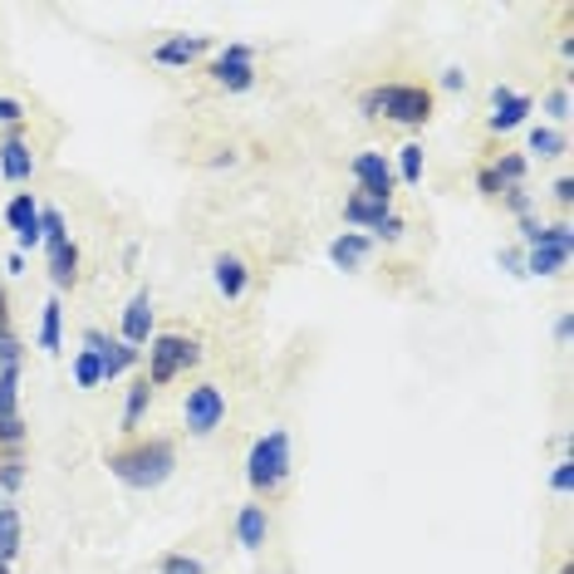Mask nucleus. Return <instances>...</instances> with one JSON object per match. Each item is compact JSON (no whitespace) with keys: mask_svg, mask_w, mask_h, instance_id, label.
Segmentation results:
<instances>
[{"mask_svg":"<svg viewBox=\"0 0 574 574\" xmlns=\"http://www.w3.org/2000/svg\"><path fill=\"white\" fill-rule=\"evenodd\" d=\"M158 334V309H153V290H133V300L123 305V319H119V339L133 344V349H148V339Z\"/></svg>","mask_w":574,"mask_h":574,"instance_id":"nucleus-9","label":"nucleus"},{"mask_svg":"<svg viewBox=\"0 0 574 574\" xmlns=\"http://www.w3.org/2000/svg\"><path fill=\"white\" fill-rule=\"evenodd\" d=\"M206 167H236V148H216L212 158H206Z\"/></svg>","mask_w":574,"mask_h":574,"instance_id":"nucleus-42","label":"nucleus"},{"mask_svg":"<svg viewBox=\"0 0 574 574\" xmlns=\"http://www.w3.org/2000/svg\"><path fill=\"white\" fill-rule=\"evenodd\" d=\"M30 466H25V452H0V496H15L25 486Z\"/></svg>","mask_w":574,"mask_h":574,"instance_id":"nucleus-25","label":"nucleus"},{"mask_svg":"<svg viewBox=\"0 0 574 574\" xmlns=\"http://www.w3.org/2000/svg\"><path fill=\"white\" fill-rule=\"evenodd\" d=\"M550 192H555V202L565 206V212H570V206H574V177H560V182L550 187Z\"/></svg>","mask_w":574,"mask_h":574,"instance_id":"nucleus-41","label":"nucleus"},{"mask_svg":"<svg viewBox=\"0 0 574 574\" xmlns=\"http://www.w3.org/2000/svg\"><path fill=\"white\" fill-rule=\"evenodd\" d=\"M0 574H10V565H0Z\"/></svg>","mask_w":574,"mask_h":574,"instance_id":"nucleus-48","label":"nucleus"},{"mask_svg":"<svg viewBox=\"0 0 574 574\" xmlns=\"http://www.w3.org/2000/svg\"><path fill=\"white\" fill-rule=\"evenodd\" d=\"M423 172H427L423 143H403V148H398V162H393V177H398L403 187H423Z\"/></svg>","mask_w":574,"mask_h":574,"instance_id":"nucleus-23","label":"nucleus"},{"mask_svg":"<svg viewBox=\"0 0 574 574\" xmlns=\"http://www.w3.org/2000/svg\"><path fill=\"white\" fill-rule=\"evenodd\" d=\"M158 574H206V565L196 555H187V550H167L158 560Z\"/></svg>","mask_w":574,"mask_h":574,"instance_id":"nucleus-33","label":"nucleus"},{"mask_svg":"<svg viewBox=\"0 0 574 574\" xmlns=\"http://www.w3.org/2000/svg\"><path fill=\"white\" fill-rule=\"evenodd\" d=\"M0 172H5L10 187H25L35 177V153H30L25 128H5V138H0Z\"/></svg>","mask_w":574,"mask_h":574,"instance_id":"nucleus-12","label":"nucleus"},{"mask_svg":"<svg viewBox=\"0 0 574 574\" xmlns=\"http://www.w3.org/2000/svg\"><path fill=\"white\" fill-rule=\"evenodd\" d=\"M0 290H5V270H0Z\"/></svg>","mask_w":574,"mask_h":574,"instance_id":"nucleus-47","label":"nucleus"},{"mask_svg":"<svg viewBox=\"0 0 574 574\" xmlns=\"http://www.w3.org/2000/svg\"><path fill=\"white\" fill-rule=\"evenodd\" d=\"M109 476L128 492H158L177 476V442L172 437H128L123 447L109 452Z\"/></svg>","mask_w":574,"mask_h":574,"instance_id":"nucleus-1","label":"nucleus"},{"mask_svg":"<svg viewBox=\"0 0 574 574\" xmlns=\"http://www.w3.org/2000/svg\"><path fill=\"white\" fill-rule=\"evenodd\" d=\"M206 75H212V83L226 93H250L256 89V49L250 45H222L212 55V65H206Z\"/></svg>","mask_w":574,"mask_h":574,"instance_id":"nucleus-8","label":"nucleus"},{"mask_svg":"<svg viewBox=\"0 0 574 574\" xmlns=\"http://www.w3.org/2000/svg\"><path fill=\"white\" fill-rule=\"evenodd\" d=\"M0 270H5V275H25V256H20V250H15V256H5V260H0Z\"/></svg>","mask_w":574,"mask_h":574,"instance_id":"nucleus-43","label":"nucleus"},{"mask_svg":"<svg viewBox=\"0 0 574 574\" xmlns=\"http://www.w3.org/2000/svg\"><path fill=\"white\" fill-rule=\"evenodd\" d=\"M496 202L506 206V212L516 216V222H520V216H536V196H530V187H506V192H500Z\"/></svg>","mask_w":574,"mask_h":574,"instance_id":"nucleus-31","label":"nucleus"},{"mask_svg":"<svg viewBox=\"0 0 574 574\" xmlns=\"http://www.w3.org/2000/svg\"><path fill=\"white\" fill-rule=\"evenodd\" d=\"M530 113H536V99H530V93H516L510 83H496V89H492V119H486V128H492V133H516Z\"/></svg>","mask_w":574,"mask_h":574,"instance_id":"nucleus-11","label":"nucleus"},{"mask_svg":"<svg viewBox=\"0 0 574 574\" xmlns=\"http://www.w3.org/2000/svg\"><path fill=\"white\" fill-rule=\"evenodd\" d=\"M0 417H20V369H0Z\"/></svg>","mask_w":574,"mask_h":574,"instance_id":"nucleus-30","label":"nucleus"},{"mask_svg":"<svg viewBox=\"0 0 574 574\" xmlns=\"http://www.w3.org/2000/svg\"><path fill=\"white\" fill-rule=\"evenodd\" d=\"M182 423H187V437H196V442H206V437L216 432V427L226 423V393L216 389V383H192L182 398Z\"/></svg>","mask_w":574,"mask_h":574,"instance_id":"nucleus-5","label":"nucleus"},{"mask_svg":"<svg viewBox=\"0 0 574 574\" xmlns=\"http://www.w3.org/2000/svg\"><path fill=\"white\" fill-rule=\"evenodd\" d=\"M196 363H202V339H196V334L158 329L148 339V349H143V379H148L153 389H167V383H177L187 369H196Z\"/></svg>","mask_w":574,"mask_h":574,"instance_id":"nucleus-3","label":"nucleus"},{"mask_svg":"<svg viewBox=\"0 0 574 574\" xmlns=\"http://www.w3.org/2000/svg\"><path fill=\"white\" fill-rule=\"evenodd\" d=\"M79 344L89 353H99V369H103V383H119L123 373L143 369V349H133V344H123L119 334H103L99 325H89L79 334Z\"/></svg>","mask_w":574,"mask_h":574,"instance_id":"nucleus-6","label":"nucleus"},{"mask_svg":"<svg viewBox=\"0 0 574 574\" xmlns=\"http://www.w3.org/2000/svg\"><path fill=\"white\" fill-rule=\"evenodd\" d=\"M565 266H570V250H555V246H536V250H526V275H536V280H555V275H565Z\"/></svg>","mask_w":574,"mask_h":574,"instance_id":"nucleus-22","label":"nucleus"},{"mask_svg":"<svg viewBox=\"0 0 574 574\" xmlns=\"http://www.w3.org/2000/svg\"><path fill=\"white\" fill-rule=\"evenodd\" d=\"M492 172H496L500 187H526L530 162H526V153H500V158L492 162Z\"/></svg>","mask_w":574,"mask_h":574,"instance_id":"nucleus-26","label":"nucleus"},{"mask_svg":"<svg viewBox=\"0 0 574 574\" xmlns=\"http://www.w3.org/2000/svg\"><path fill=\"white\" fill-rule=\"evenodd\" d=\"M349 177H353V192L363 196H379V202H393L398 192V177H393V158L379 148H363L349 158Z\"/></svg>","mask_w":574,"mask_h":574,"instance_id":"nucleus-7","label":"nucleus"},{"mask_svg":"<svg viewBox=\"0 0 574 574\" xmlns=\"http://www.w3.org/2000/svg\"><path fill=\"white\" fill-rule=\"evenodd\" d=\"M0 329H15V325H10V295H5V290H0Z\"/></svg>","mask_w":574,"mask_h":574,"instance_id":"nucleus-45","label":"nucleus"},{"mask_svg":"<svg viewBox=\"0 0 574 574\" xmlns=\"http://www.w3.org/2000/svg\"><path fill=\"white\" fill-rule=\"evenodd\" d=\"M25 119H30L25 103L10 99V93H0V123H5V128H25Z\"/></svg>","mask_w":574,"mask_h":574,"instance_id":"nucleus-37","label":"nucleus"},{"mask_svg":"<svg viewBox=\"0 0 574 574\" xmlns=\"http://www.w3.org/2000/svg\"><path fill=\"white\" fill-rule=\"evenodd\" d=\"M40 349L45 353L65 349V305H59V295H49L45 309H40Z\"/></svg>","mask_w":574,"mask_h":574,"instance_id":"nucleus-21","label":"nucleus"},{"mask_svg":"<svg viewBox=\"0 0 574 574\" xmlns=\"http://www.w3.org/2000/svg\"><path fill=\"white\" fill-rule=\"evenodd\" d=\"M148 403H153V383L138 373V379L128 383V393H123V417H119V432H123V437H138Z\"/></svg>","mask_w":574,"mask_h":574,"instance_id":"nucleus-20","label":"nucleus"},{"mask_svg":"<svg viewBox=\"0 0 574 574\" xmlns=\"http://www.w3.org/2000/svg\"><path fill=\"white\" fill-rule=\"evenodd\" d=\"M403 232H408V222H403L398 212H389V216H383V222L369 232V241H383V246H393V241H403Z\"/></svg>","mask_w":574,"mask_h":574,"instance_id":"nucleus-35","label":"nucleus"},{"mask_svg":"<svg viewBox=\"0 0 574 574\" xmlns=\"http://www.w3.org/2000/svg\"><path fill=\"white\" fill-rule=\"evenodd\" d=\"M545 113H550V128H565L570 113H574V99H570V83H560V89L545 93Z\"/></svg>","mask_w":574,"mask_h":574,"instance_id":"nucleus-29","label":"nucleus"},{"mask_svg":"<svg viewBox=\"0 0 574 574\" xmlns=\"http://www.w3.org/2000/svg\"><path fill=\"white\" fill-rule=\"evenodd\" d=\"M5 226L15 232L20 256L35 250V246H45V236H40V202H35V192H15V196H10V202H5Z\"/></svg>","mask_w":574,"mask_h":574,"instance_id":"nucleus-10","label":"nucleus"},{"mask_svg":"<svg viewBox=\"0 0 574 574\" xmlns=\"http://www.w3.org/2000/svg\"><path fill=\"white\" fill-rule=\"evenodd\" d=\"M45 270H49L55 295H65V290L79 285V246H75V236L59 241V246H45Z\"/></svg>","mask_w":574,"mask_h":574,"instance_id":"nucleus-15","label":"nucleus"},{"mask_svg":"<svg viewBox=\"0 0 574 574\" xmlns=\"http://www.w3.org/2000/svg\"><path fill=\"white\" fill-rule=\"evenodd\" d=\"M369 256H373V241H369L363 232H339V236L329 241V260L344 270V275H353V270H359Z\"/></svg>","mask_w":574,"mask_h":574,"instance_id":"nucleus-18","label":"nucleus"},{"mask_svg":"<svg viewBox=\"0 0 574 574\" xmlns=\"http://www.w3.org/2000/svg\"><path fill=\"white\" fill-rule=\"evenodd\" d=\"M25 363V339L15 329H0V369H20Z\"/></svg>","mask_w":574,"mask_h":574,"instance_id":"nucleus-34","label":"nucleus"},{"mask_svg":"<svg viewBox=\"0 0 574 574\" xmlns=\"http://www.w3.org/2000/svg\"><path fill=\"white\" fill-rule=\"evenodd\" d=\"M212 280H216V290H222V300H246L250 266L241 256H232V250H222V256L212 260Z\"/></svg>","mask_w":574,"mask_h":574,"instance_id":"nucleus-16","label":"nucleus"},{"mask_svg":"<svg viewBox=\"0 0 574 574\" xmlns=\"http://www.w3.org/2000/svg\"><path fill=\"white\" fill-rule=\"evenodd\" d=\"M565 153H570L565 128H550V123H536V128L526 133V162H530V158L555 162V158H565Z\"/></svg>","mask_w":574,"mask_h":574,"instance_id":"nucleus-19","label":"nucleus"},{"mask_svg":"<svg viewBox=\"0 0 574 574\" xmlns=\"http://www.w3.org/2000/svg\"><path fill=\"white\" fill-rule=\"evenodd\" d=\"M202 55H212V40L206 35H167L158 49H153V65L162 69H192Z\"/></svg>","mask_w":574,"mask_h":574,"instance_id":"nucleus-13","label":"nucleus"},{"mask_svg":"<svg viewBox=\"0 0 574 574\" xmlns=\"http://www.w3.org/2000/svg\"><path fill=\"white\" fill-rule=\"evenodd\" d=\"M373 113L398 123V128H427L432 89H423V83H373Z\"/></svg>","mask_w":574,"mask_h":574,"instance_id":"nucleus-4","label":"nucleus"},{"mask_svg":"<svg viewBox=\"0 0 574 574\" xmlns=\"http://www.w3.org/2000/svg\"><path fill=\"white\" fill-rule=\"evenodd\" d=\"M290 466H295V457H290V432L285 427H270V432L256 437L246 452V486L256 492V500L280 496L290 482Z\"/></svg>","mask_w":574,"mask_h":574,"instance_id":"nucleus-2","label":"nucleus"},{"mask_svg":"<svg viewBox=\"0 0 574 574\" xmlns=\"http://www.w3.org/2000/svg\"><path fill=\"white\" fill-rule=\"evenodd\" d=\"M560 574H574V565H560Z\"/></svg>","mask_w":574,"mask_h":574,"instance_id":"nucleus-46","label":"nucleus"},{"mask_svg":"<svg viewBox=\"0 0 574 574\" xmlns=\"http://www.w3.org/2000/svg\"><path fill=\"white\" fill-rule=\"evenodd\" d=\"M75 383H79V389H99V383H103L99 353H89V349H79V353H75Z\"/></svg>","mask_w":574,"mask_h":574,"instance_id":"nucleus-32","label":"nucleus"},{"mask_svg":"<svg viewBox=\"0 0 574 574\" xmlns=\"http://www.w3.org/2000/svg\"><path fill=\"white\" fill-rule=\"evenodd\" d=\"M437 89H447V93H462V89H466V69H462V65H447L442 75H437Z\"/></svg>","mask_w":574,"mask_h":574,"instance_id":"nucleus-39","label":"nucleus"},{"mask_svg":"<svg viewBox=\"0 0 574 574\" xmlns=\"http://www.w3.org/2000/svg\"><path fill=\"white\" fill-rule=\"evenodd\" d=\"M476 192H482V196H486V202H496V196H500V192H506V187H500V182H496V172H492V162H486V167H482V172H476Z\"/></svg>","mask_w":574,"mask_h":574,"instance_id":"nucleus-40","label":"nucleus"},{"mask_svg":"<svg viewBox=\"0 0 574 574\" xmlns=\"http://www.w3.org/2000/svg\"><path fill=\"white\" fill-rule=\"evenodd\" d=\"M40 236H45V246H59L69 241V222L59 206H40Z\"/></svg>","mask_w":574,"mask_h":574,"instance_id":"nucleus-27","label":"nucleus"},{"mask_svg":"<svg viewBox=\"0 0 574 574\" xmlns=\"http://www.w3.org/2000/svg\"><path fill=\"white\" fill-rule=\"evenodd\" d=\"M30 423L25 417H0V452H25Z\"/></svg>","mask_w":574,"mask_h":574,"instance_id":"nucleus-28","label":"nucleus"},{"mask_svg":"<svg viewBox=\"0 0 574 574\" xmlns=\"http://www.w3.org/2000/svg\"><path fill=\"white\" fill-rule=\"evenodd\" d=\"M389 212H393V202H379V196H363V192L344 196V222H349L353 232H363V236H369Z\"/></svg>","mask_w":574,"mask_h":574,"instance_id":"nucleus-17","label":"nucleus"},{"mask_svg":"<svg viewBox=\"0 0 574 574\" xmlns=\"http://www.w3.org/2000/svg\"><path fill=\"white\" fill-rule=\"evenodd\" d=\"M496 260H500V270H506L510 280H526V250L520 246H500Z\"/></svg>","mask_w":574,"mask_h":574,"instance_id":"nucleus-36","label":"nucleus"},{"mask_svg":"<svg viewBox=\"0 0 574 574\" xmlns=\"http://www.w3.org/2000/svg\"><path fill=\"white\" fill-rule=\"evenodd\" d=\"M570 334H574V319L560 315V319H555V344H570Z\"/></svg>","mask_w":574,"mask_h":574,"instance_id":"nucleus-44","label":"nucleus"},{"mask_svg":"<svg viewBox=\"0 0 574 574\" xmlns=\"http://www.w3.org/2000/svg\"><path fill=\"white\" fill-rule=\"evenodd\" d=\"M550 486H555L560 496L574 492V462H570V457H560V462H555V472H550Z\"/></svg>","mask_w":574,"mask_h":574,"instance_id":"nucleus-38","label":"nucleus"},{"mask_svg":"<svg viewBox=\"0 0 574 574\" xmlns=\"http://www.w3.org/2000/svg\"><path fill=\"white\" fill-rule=\"evenodd\" d=\"M20 555V510L0 500V565H15Z\"/></svg>","mask_w":574,"mask_h":574,"instance_id":"nucleus-24","label":"nucleus"},{"mask_svg":"<svg viewBox=\"0 0 574 574\" xmlns=\"http://www.w3.org/2000/svg\"><path fill=\"white\" fill-rule=\"evenodd\" d=\"M236 545L246 550V555H260L266 550V540H270V510H266V500H246L241 510H236Z\"/></svg>","mask_w":574,"mask_h":574,"instance_id":"nucleus-14","label":"nucleus"}]
</instances>
